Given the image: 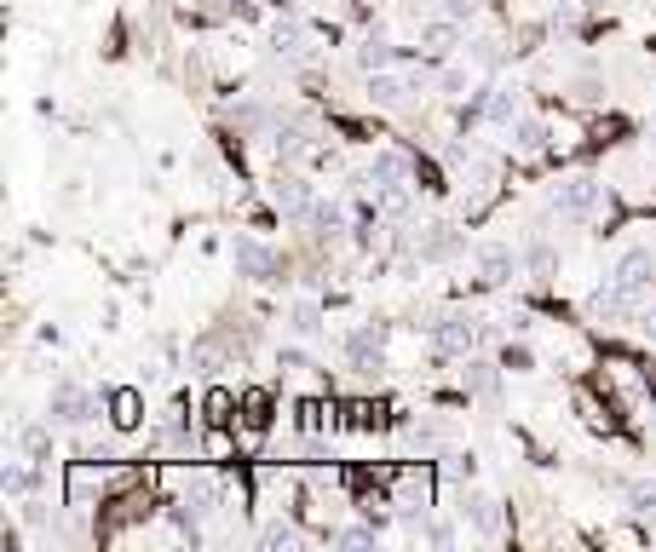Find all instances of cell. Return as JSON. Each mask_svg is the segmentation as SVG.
Instances as JSON below:
<instances>
[{
  "instance_id": "24",
  "label": "cell",
  "mask_w": 656,
  "mask_h": 552,
  "mask_svg": "<svg viewBox=\"0 0 656 552\" xmlns=\"http://www.w3.org/2000/svg\"><path fill=\"white\" fill-rule=\"evenodd\" d=\"M375 535H380L375 518H369V524H346V529H323L328 547H375Z\"/></svg>"
},
{
  "instance_id": "22",
  "label": "cell",
  "mask_w": 656,
  "mask_h": 552,
  "mask_svg": "<svg viewBox=\"0 0 656 552\" xmlns=\"http://www.w3.org/2000/svg\"><path fill=\"white\" fill-rule=\"evenodd\" d=\"M628 512L639 524H656V478H633L628 483Z\"/></svg>"
},
{
  "instance_id": "2",
  "label": "cell",
  "mask_w": 656,
  "mask_h": 552,
  "mask_svg": "<svg viewBox=\"0 0 656 552\" xmlns=\"http://www.w3.org/2000/svg\"><path fill=\"white\" fill-rule=\"evenodd\" d=\"M98 409H104V391L81 386V380H52L47 391V420L58 432H81V426H93Z\"/></svg>"
},
{
  "instance_id": "27",
  "label": "cell",
  "mask_w": 656,
  "mask_h": 552,
  "mask_svg": "<svg viewBox=\"0 0 656 552\" xmlns=\"http://www.w3.org/2000/svg\"><path fill=\"white\" fill-rule=\"evenodd\" d=\"M438 12H444L449 23H461V29H467V23H478V0H444Z\"/></svg>"
},
{
  "instance_id": "1",
  "label": "cell",
  "mask_w": 656,
  "mask_h": 552,
  "mask_svg": "<svg viewBox=\"0 0 656 552\" xmlns=\"http://www.w3.org/2000/svg\"><path fill=\"white\" fill-rule=\"evenodd\" d=\"M547 207L559 213V219H605L610 213V196L599 173H564L553 190H547Z\"/></svg>"
},
{
  "instance_id": "15",
  "label": "cell",
  "mask_w": 656,
  "mask_h": 552,
  "mask_svg": "<svg viewBox=\"0 0 656 552\" xmlns=\"http://www.w3.org/2000/svg\"><path fill=\"white\" fill-rule=\"evenodd\" d=\"M616 282H622V288H633V294L645 299V288H651V276H656V259H651V248H628L622 253V259H616Z\"/></svg>"
},
{
  "instance_id": "23",
  "label": "cell",
  "mask_w": 656,
  "mask_h": 552,
  "mask_svg": "<svg viewBox=\"0 0 656 552\" xmlns=\"http://www.w3.org/2000/svg\"><path fill=\"white\" fill-rule=\"evenodd\" d=\"M352 58H357V69H363V75H375V69L392 64V46H386V35H363Z\"/></svg>"
},
{
  "instance_id": "6",
  "label": "cell",
  "mask_w": 656,
  "mask_h": 552,
  "mask_svg": "<svg viewBox=\"0 0 656 552\" xmlns=\"http://www.w3.org/2000/svg\"><path fill=\"white\" fill-rule=\"evenodd\" d=\"M415 259L421 265H444V259H461L467 253V230L461 225H415Z\"/></svg>"
},
{
  "instance_id": "26",
  "label": "cell",
  "mask_w": 656,
  "mask_h": 552,
  "mask_svg": "<svg viewBox=\"0 0 656 552\" xmlns=\"http://www.w3.org/2000/svg\"><path fill=\"white\" fill-rule=\"evenodd\" d=\"M202 414H208V420H231V414H236V391L231 386H213L208 397H202Z\"/></svg>"
},
{
  "instance_id": "12",
  "label": "cell",
  "mask_w": 656,
  "mask_h": 552,
  "mask_svg": "<svg viewBox=\"0 0 656 552\" xmlns=\"http://www.w3.org/2000/svg\"><path fill=\"white\" fill-rule=\"evenodd\" d=\"M104 409L116 432H139L144 426V391L139 386H104Z\"/></svg>"
},
{
  "instance_id": "8",
  "label": "cell",
  "mask_w": 656,
  "mask_h": 552,
  "mask_svg": "<svg viewBox=\"0 0 656 552\" xmlns=\"http://www.w3.org/2000/svg\"><path fill=\"white\" fill-rule=\"evenodd\" d=\"M461 524L472 529V535H501L507 529V512H501V501L495 495H484V489H472V495H461Z\"/></svg>"
},
{
  "instance_id": "18",
  "label": "cell",
  "mask_w": 656,
  "mask_h": 552,
  "mask_svg": "<svg viewBox=\"0 0 656 552\" xmlns=\"http://www.w3.org/2000/svg\"><path fill=\"white\" fill-rule=\"evenodd\" d=\"M524 271L536 276V282H547V276L559 271V253H553L547 236H530V242H524Z\"/></svg>"
},
{
  "instance_id": "4",
  "label": "cell",
  "mask_w": 656,
  "mask_h": 552,
  "mask_svg": "<svg viewBox=\"0 0 656 552\" xmlns=\"http://www.w3.org/2000/svg\"><path fill=\"white\" fill-rule=\"evenodd\" d=\"M352 225H357V207H346L340 196H317V207L305 213V230H311L317 248H340V242H352Z\"/></svg>"
},
{
  "instance_id": "16",
  "label": "cell",
  "mask_w": 656,
  "mask_h": 552,
  "mask_svg": "<svg viewBox=\"0 0 656 552\" xmlns=\"http://www.w3.org/2000/svg\"><path fill=\"white\" fill-rule=\"evenodd\" d=\"M41 483H47V466H35V460H6V495H12V501L41 495Z\"/></svg>"
},
{
  "instance_id": "10",
  "label": "cell",
  "mask_w": 656,
  "mask_h": 552,
  "mask_svg": "<svg viewBox=\"0 0 656 552\" xmlns=\"http://www.w3.org/2000/svg\"><path fill=\"white\" fill-rule=\"evenodd\" d=\"M501 374H507L501 357H478V351L461 357V391L467 397H501Z\"/></svg>"
},
{
  "instance_id": "17",
  "label": "cell",
  "mask_w": 656,
  "mask_h": 552,
  "mask_svg": "<svg viewBox=\"0 0 656 552\" xmlns=\"http://www.w3.org/2000/svg\"><path fill=\"white\" fill-rule=\"evenodd\" d=\"M271 52H277V58H305V64H311V52H305V23L300 18L271 23Z\"/></svg>"
},
{
  "instance_id": "25",
  "label": "cell",
  "mask_w": 656,
  "mask_h": 552,
  "mask_svg": "<svg viewBox=\"0 0 656 552\" xmlns=\"http://www.w3.org/2000/svg\"><path fill=\"white\" fill-rule=\"evenodd\" d=\"M501 368H507V374H530V368H536V351L524 345V334H507V345H501Z\"/></svg>"
},
{
  "instance_id": "13",
  "label": "cell",
  "mask_w": 656,
  "mask_h": 552,
  "mask_svg": "<svg viewBox=\"0 0 656 552\" xmlns=\"http://www.w3.org/2000/svg\"><path fill=\"white\" fill-rule=\"evenodd\" d=\"M18 455L35 460V466H52V455H58V426H52V420H24V426H18Z\"/></svg>"
},
{
  "instance_id": "20",
  "label": "cell",
  "mask_w": 656,
  "mask_h": 552,
  "mask_svg": "<svg viewBox=\"0 0 656 552\" xmlns=\"http://www.w3.org/2000/svg\"><path fill=\"white\" fill-rule=\"evenodd\" d=\"M277 368L288 374V380H294V374H311V368H317V357H311V345L294 334V340H282V345H277Z\"/></svg>"
},
{
  "instance_id": "5",
  "label": "cell",
  "mask_w": 656,
  "mask_h": 552,
  "mask_svg": "<svg viewBox=\"0 0 656 552\" xmlns=\"http://www.w3.org/2000/svg\"><path fill=\"white\" fill-rule=\"evenodd\" d=\"M231 265H236V276H248V282H277L282 253L271 248V242H259L254 230H236L231 236Z\"/></svg>"
},
{
  "instance_id": "29",
  "label": "cell",
  "mask_w": 656,
  "mask_h": 552,
  "mask_svg": "<svg viewBox=\"0 0 656 552\" xmlns=\"http://www.w3.org/2000/svg\"><path fill=\"white\" fill-rule=\"evenodd\" d=\"M472 58H478L484 69H501V58H507V52H501V41H472Z\"/></svg>"
},
{
  "instance_id": "28",
  "label": "cell",
  "mask_w": 656,
  "mask_h": 552,
  "mask_svg": "<svg viewBox=\"0 0 656 552\" xmlns=\"http://www.w3.org/2000/svg\"><path fill=\"white\" fill-rule=\"evenodd\" d=\"M421 541H432V547H455L461 535H455V524H444V518H438V524H421Z\"/></svg>"
},
{
  "instance_id": "7",
  "label": "cell",
  "mask_w": 656,
  "mask_h": 552,
  "mask_svg": "<svg viewBox=\"0 0 656 552\" xmlns=\"http://www.w3.org/2000/svg\"><path fill=\"white\" fill-rule=\"evenodd\" d=\"M265 196H271V207H277V213L288 219V225H305V213L317 207V190H311V184H305L300 173H277Z\"/></svg>"
},
{
  "instance_id": "14",
  "label": "cell",
  "mask_w": 656,
  "mask_h": 552,
  "mask_svg": "<svg viewBox=\"0 0 656 552\" xmlns=\"http://www.w3.org/2000/svg\"><path fill=\"white\" fill-rule=\"evenodd\" d=\"M507 144H513V156H541V150H553V121L518 115L513 127H507Z\"/></svg>"
},
{
  "instance_id": "21",
  "label": "cell",
  "mask_w": 656,
  "mask_h": 552,
  "mask_svg": "<svg viewBox=\"0 0 656 552\" xmlns=\"http://www.w3.org/2000/svg\"><path fill=\"white\" fill-rule=\"evenodd\" d=\"M305 535H300V524H294V518H265V524H259V547L265 552H277V547H300Z\"/></svg>"
},
{
  "instance_id": "11",
  "label": "cell",
  "mask_w": 656,
  "mask_h": 552,
  "mask_svg": "<svg viewBox=\"0 0 656 552\" xmlns=\"http://www.w3.org/2000/svg\"><path fill=\"white\" fill-rule=\"evenodd\" d=\"M478 276L490 288H507L513 276H524V253H513L507 242H490V248H478Z\"/></svg>"
},
{
  "instance_id": "30",
  "label": "cell",
  "mask_w": 656,
  "mask_h": 552,
  "mask_svg": "<svg viewBox=\"0 0 656 552\" xmlns=\"http://www.w3.org/2000/svg\"><path fill=\"white\" fill-rule=\"evenodd\" d=\"M633 322H639V334H645V340H656V305H651V299H639Z\"/></svg>"
},
{
  "instance_id": "9",
  "label": "cell",
  "mask_w": 656,
  "mask_h": 552,
  "mask_svg": "<svg viewBox=\"0 0 656 552\" xmlns=\"http://www.w3.org/2000/svg\"><path fill=\"white\" fill-rule=\"evenodd\" d=\"M282 322H288V334H300V340H317L328 328V305L317 294H294L282 305Z\"/></svg>"
},
{
  "instance_id": "19",
  "label": "cell",
  "mask_w": 656,
  "mask_h": 552,
  "mask_svg": "<svg viewBox=\"0 0 656 552\" xmlns=\"http://www.w3.org/2000/svg\"><path fill=\"white\" fill-rule=\"evenodd\" d=\"M472 75H467V64H444L438 69V98H449V104H467L472 98Z\"/></svg>"
},
{
  "instance_id": "3",
  "label": "cell",
  "mask_w": 656,
  "mask_h": 552,
  "mask_svg": "<svg viewBox=\"0 0 656 552\" xmlns=\"http://www.w3.org/2000/svg\"><path fill=\"white\" fill-rule=\"evenodd\" d=\"M426 340H432L438 357H472L478 340H484V322L467 317V311H444V317L426 322Z\"/></svg>"
}]
</instances>
